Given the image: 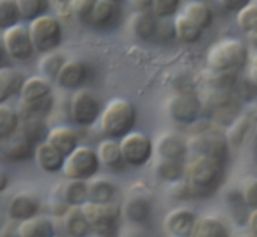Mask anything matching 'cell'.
Instances as JSON below:
<instances>
[{"label": "cell", "mask_w": 257, "mask_h": 237, "mask_svg": "<svg viewBox=\"0 0 257 237\" xmlns=\"http://www.w3.org/2000/svg\"><path fill=\"white\" fill-rule=\"evenodd\" d=\"M183 14L190 18L202 30L211 27L213 22V13L207 4L202 2H190L183 9Z\"/></svg>", "instance_id": "obj_28"}, {"label": "cell", "mask_w": 257, "mask_h": 237, "mask_svg": "<svg viewBox=\"0 0 257 237\" xmlns=\"http://www.w3.org/2000/svg\"><path fill=\"white\" fill-rule=\"evenodd\" d=\"M155 151L160 160L183 161L187 153V145L177 133L165 132L156 141Z\"/></svg>", "instance_id": "obj_12"}, {"label": "cell", "mask_w": 257, "mask_h": 237, "mask_svg": "<svg viewBox=\"0 0 257 237\" xmlns=\"http://www.w3.org/2000/svg\"><path fill=\"white\" fill-rule=\"evenodd\" d=\"M35 160H37L38 166L43 171L48 173H57L59 171H63L65 156H63L59 151L55 150L49 142L44 141L37 146Z\"/></svg>", "instance_id": "obj_17"}, {"label": "cell", "mask_w": 257, "mask_h": 237, "mask_svg": "<svg viewBox=\"0 0 257 237\" xmlns=\"http://www.w3.org/2000/svg\"><path fill=\"white\" fill-rule=\"evenodd\" d=\"M24 80L19 72L10 67H3L0 69V102L5 103L13 95L20 93Z\"/></svg>", "instance_id": "obj_23"}, {"label": "cell", "mask_w": 257, "mask_h": 237, "mask_svg": "<svg viewBox=\"0 0 257 237\" xmlns=\"http://www.w3.org/2000/svg\"><path fill=\"white\" fill-rule=\"evenodd\" d=\"M5 185H7V177H5V175H2V186H0V190L4 191Z\"/></svg>", "instance_id": "obj_49"}, {"label": "cell", "mask_w": 257, "mask_h": 237, "mask_svg": "<svg viewBox=\"0 0 257 237\" xmlns=\"http://www.w3.org/2000/svg\"><path fill=\"white\" fill-rule=\"evenodd\" d=\"M2 142L3 157L10 162H25L35 157V143L19 130L14 136Z\"/></svg>", "instance_id": "obj_11"}, {"label": "cell", "mask_w": 257, "mask_h": 237, "mask_svg": "<svg viewBox=\"0 0 257 237\" xmlns=\"http://www.w3.org/2000/svg\"><path fill=\"white\" fill-rule=\"evenodd\" d=\"M18 233L19 237H52L54 235V227L49 220L35 216L22 221L18 225Z\"/></svg>", "instance_id": "obj_24"}, {"label": "cell", "mask_w": 257, "mask_h": 237, "mask_svg": "<svg viewBox=\"0 0 257 237\" xmlns=\"http://www.w3.org/2000/svg\"><path fill=\"white\" fill-rule=\"evenodd\" d=\"M237 25L246 34L253 32L257 28V4L250 3L247 7L237 13Z\"/></svg>", "instance_id": "obj_37"}, {"label": "cell", "mask_w": 257, "mask_h": 237, "mask_svg": "<svg viewBox=\"0 0 257 237\" xmlns=\"http://www.w3.org/2000/svg\"><path fill=\"white\" fill-rule=\"evenodd\" d=\"M196 223L195 213L186 208H178L168 213L165 220V228L173 237H192Z\"/></svg>", "instance_id": "obj_13"}, {"label": "cell", "mask_w": 257, "mask_h": 237, "mask_svg": "<svg viewBox=\"0 0 257 237\" xmlns=\"http://www.w3.org/2000/svg\"><path fill=\"white\" fill-rule=\"evenodd\" d=\"M247 223H248V227H250L251 232L253 235H257V208L252 211V212L248 215L247 218Z\"/></svg>", "instance_id": "obj_45"}, {"label": "cell", "mask_w": 257, "mask_h": 237, "mask_svg": "<svg viewBox=\"0 0 257 237\" xmlns=\"http://www.w3.org/2000/svg\"><path fill=\"white\" fill-rule=\"evenodd\" d=\"M207 65L212 72H235L248 63L247 47L241 40L227 38L211 45L206 55Z\"/></svg>", "instance_id": "obj_2"}, {"label": "cell", "mask_w": 257, "mask_h": 237, "mask_svg": "<svg viewBox=\"0 0 257 237\" xmlns=\"http://www.w3.org/2000/svg\"><path fill=\"white\" fill-rule=\"evenodd\" d=\"M125 237H141L140 235H128V236H125Z\"/></svg>", "instance_id": "obj_50"}, {"label": "cell", "mask_w": 257, "mask_h": 237, "mask_svg": "<svg viewBox=\"0 0 257 237\" xmlns=\"http://www.w3.org/2000/svg\"><path fill=\"white\" fill-rule=\"evenodd\" d=\"M118 3L114 0H97L89 24L97 29L109 28L118 17Z\"/></svg>", "instance_id": "obj_21"}, {"label": "cell", "mask_w": 257, "mask_h": 237, "mask_svg": "<svg viewBox=\"0 0 257 237\" xmlns=\"http://www.w3.org/2000/svg\"><path fill=\"white\" fill-rule=\"evenodd\" d=\"M80 210L92 225L93 231L118 230L120 208L113 202L94 203L87 201L84 205L80 206Z\"/></svg>", "instance_id": "obj_8"}, {"label": "cell", "mask_w": 257, "mask_h": 237, "mask_svg": "<svg viewBox=\"0 0 257 237\" xmlns=\"http://www.w3.org/2000/svg\"><path fill=\"white\" fill-rule=\"evenodd\" d=\"M29 30L38 52L50 53L57 49L62 43V25L59 20L52 15L44 14L32 20L29 24Z\"/></svg>", "instance_id": "obj_5"}, {"label": "cell", "mask_w": 257, "mask_h": 237, "mask_svg": "<svg viewBox=\"0 0 257 237\" xmlns=\"http://www.w3.org/2000/svg\"><path fill=\"white\" fill-rule=\"evenodd\" d=\"M153 10H136L131 17L130 25L133 34L141 40H150L157 34L158 20Z\"/></svg>", "instance_id": "obj_15"}, {"label": "cell", "mask_w": 257, "mask_h": 237, "mask_svg": "<svg viewBox=\"0 0 257 237\" xmlns=\"http://www.w3.org/2000/svg\"><path fill=\"white\" fill-rule=\"evenodd\" d=\"M119 143L125 163L133 167L145 166L152 158L155 152V145L145 133L132 131L120 138Z\"/></svg>", "instance_id": "obj_7"}, {"label": "cell", "mask_w": 257, "mask_h": 237, "mask_svg": "<svg viewBox=\"0 0 257 237\" xmlns=\"http://www.w3.org/2000/svg\"><path fill=\"white\" fill-rule=\"evenodd\" d=\"M99 166L100 160L95 151L87 146H78L65 157L63 172L68 180L87 181L97 175Z\"/></svg>", "instance_id": "obj_4"}, {"label": "cell", "mask_w": 257, "mask_h": 237, "mask_svg": "<svg viewBox=\"0 0 257 237\" xmlns=\"http://www.w3.org/2000/svg\"><path fill=\"white\" fill-rule=\"evenodd\" d=\"M247 77L251 84L257 87V53L251 58V60H248Z\"/></svg>", "instance_id": "obj_43"}, {"label": "cell", "mask_w": 257, "mask_h": 237, "mask_svg": "<svg viewBox=\"0 0 257 237\" xmlns=\"http://www.w3.org/2000/svg\"><path fill=\"white\" fill-rule=\"evenodd\" d=\"M3 45L10 58L20 62L30 59L37 50L30 35L29 27H25L20 23L4 29Z\"/></svg>", "instance_id": "obj_6"}, {"label": "cell", "mask_w": 257, "mask_h": 237, "mask_svg": "<svg viewBox=\"0 0 257 237\" xmlns=\"http://www.w3.org/2000/svg\"><path fill=\"white\" fill-rule=\"evenodd\" d=\"M20 19L22 17L15 0H0V27L3 30L19 24Z\"/></svg>", "instance_id": "obj_36"}, {"label": "cell", "mask_w": 257, "mask_h": 237, "mask_svg": "<svg viewBox=\"0 0 257 237\" xmlns=\"http://www.w3.org/2000/svg\"><path fill=\"white\" fill-rule=\"evenodd\" d=\"M19 104H33V103L42 102L47 98L53 97L52 85L49 79L45 77H30L24 80L22 89H20Z\"/></svg>", "instance_id": "obj_14"}, {"label": "cell", "mask_w": 257, "mask_h": 237, "mask_svg": "<svg viewBox=\"0 0 257 237\" xmlns=\"http://www.w3.org/2000/svg\"><path fill=\"white\" fill-rule=\"evenodd\" d=\"M167 110L175 122L191 125L201 112V102L195 94L188 92L176 93L167 102Z\"/></svg>", "instance_id": "obj_10"}, {"label": "cell", "mask_w": 257, "mask_h": 237, "mask_svg": "<svg viewBox=\"0 0 257 237\" xmlns=\"http://www.w3.org/2000/svg\"><path fill=\"white\" fill-rule=\"evenodd\" d=\"M192 237H230V233L220 220L213 217H203L196 223Z\"/></svg>", "instance_id": "obj_31"}, {"label": "cell", "mask_w": 257, "mask_h": 237, "mask_svg": "<svg viewBox=\"0 0 257 237\" xmlns=\"http://www.w3.org/2000/svg\"><path fill=\"white\" fill-rule=\"evenodd\" d=\"M253 3H255V4H257V0H253Z\"/></svg>", "instance_id": "obj_52"}, {"label": "cell", "mask_w": 257, "mask_h": 237, "mask_svg": "<svg viewBox=\"0 0 257 237\" xmlns=\"http://www.w3.org/2000/svg\"><path fill=\"white\" fill-rule=\"evenodd\" d=\"M196 150L198 155H207L226 163L228 156L227 140L217 135H203L196 141Z\"/></svg>", "instance_id": "obj_20"}, {"label": "cell", "mask_w": 257, "mask_h": 237, "mask_svg": "<svg viewBox=\"0 0 257 237\" xmlns=\"http://www.w3.org/2000/svg\"><path fill=\"white\" fill-rule=\"evenodd\" d=\"M98 157H99L100 163L107 166L108 168L114 171H119L124 168L127 165L123 157L122 150H120V143L114 141V138L104 140L98 146Z\"/></svg>", "instance_id": "obj_22"}, {"label": "cell", "mask_w": 257, "mask_h": 237, "mask_svg": "<svg viewBox=\"0 0 257 237\" xmlns=\"http://www.w3.org/2000/svg\"><path fill=\"white\" fill-rule=\"evenodd\" d=\"M225 173V163L207 155L197 157L186 168V181L196 196L210 193L220 186Z\"/></svg>", "instance_id": "obj_1"}, {"label": "cell", "mask_w": 257, "mask_h": 237, "mask_svg": "<svg viewBox=\"0 0 257 237\" xmlns=\"http://www.w3.org/2000/svg\"><path fill=\"white\" fill-rule=\"evenodd\" d=\"M173 30L175 34L181 42L187 43V44H193L197 43L202 37L203 30L198 27L197 24L192 22L190 18L186 17L185 14L178 15L173 23Z\"/></svg>", "instance_id": "obj_26"}, {"label": "cell", "mask_w": 257, "mask_h": 237, "mask_svg": "<svg viewBox=\"0 0 257 237\" xmlns=\"http://www.w3.org/2000/svg\"><path fill=\"white\" fill-rule=\"evenodd\" d=\"M130 2L136 10H151L153 5V0H130Z\"/></svg>", "instance_id": "obj_44"}, {"label": "cell", "mask_w": 257, "mask_h": 237, "mask_svg": "<svg viewBox=\"0 0 257 237\" xmlns=\"http://www.w3.org/2000/svg\"><path fill=\"white\" fill-rule=\"evenodd\" d=\"M63 201L70 207H79L88 201V183L85 181L69 180L63 188Z\"/></svg>", "instance_id": "obj_30"}, {"label": "cell", "mask_w": 257, "mask_h": 237, "mask_svg": "<svg viewBox=\"0 0 257 237\" xmlns=\"http://www.w3.org/2000/svg\"><path fill=\"white\" fill-rule=\"evenodd\" d=\"M248 126H250V123H248V121L246 118H238V120H236L227 132V142H230L233 146L240 145L243 141L245 135L247 133Z\"/></svg>", "instance_id": "obj_39"}, {"label": "cell", "mask_w": 257, "mask_h": 237, "mask_svg": "<svg viewBox=\"0 0 257 237\" xmlns=\"http://www.w3.org/2000/svg\"><path fill=\"white\" fill-rule=\"evenodd\" d=\"M38 211H39V201L34 196L22 193V195H17L10 201L8 215L12 220L22 222V221L35 217Z\"/></svg>", "instance_id": "obj_18"}, {"label": "cell", "mask_w": 257, "mask_h": 237, "mask_svg": "<svg viewBox=\"0 0 257 237\" xmlns=\"http://www.w3.org/2000/svg\"><path fill=\"white\" fill-rule=\"evenodd\" d=\"M52 237H60V236H58V235H55V233H54V235H53Z\"/></svg>", "instance_id": "obj_51"}, {"label": "cell", "mask_w": 257, "mask_h": 237, "mask_svg": "<svg viewBox=\"0 0 257 237\" xmlns=\"http://www.w3.org/2000/svg\"><path fill=\"white\" fill-rule=\"evenodd\" d=\"M114 2H117V3H119V2H120V0H114Z\"/></svg>", "instance_id": "obj_53"}, {"label": "cell", "mask_w": 257, "mask_h": 237, "mask_svg": "<svg viewBox=\"0 0 257 237\" xmlns=\"http://www.w3.org/2000/svg\"><path fill=\"white\" fill-rule=\"evenodd\" d=\"M15 3L18 5L22 19L29 20V22L44 15L49 7L48 0H15Z\"/></svg>", "instance_id": "obj_33"}, {"label": "cell", "mask_w": 257, "mask_h": 237, "mask_svg": "<svg viewBox=\"0 0 257 237\" xmlns=\"http://www.w3.org/2000/svg\"><path fill=\"white\" fill-rule=\"evenodd\" d=\"M115 188L105 180L88 183V201L94 203H109L114 197Z\"/></svg>", "instance_id": "obj_32"}, {"label": "cell", "mask_w": 257, "mask_h": 237, "mask_svg": "<svg viewBox=\"0 0 257 237\" xmlns=\"http://www.w3.org/2000/svg\"><path fill=\"white\" fill-rule=\"evenodd\" d=\"M65 231L70 237H87L92 233V225L79 207H70L65 218Z\"/></svg>", "instance_id": "obj_25"}, {"label": "cell", "mask_w": 257, "mask_h": 237, "mask_svg": "<svg viewBox=\"0 0 257 237\" xmlns=\"http://www.w3.org/2000/svg\"><path fill=\"white\" fill-rule=\"evenodd\" d=\"M156 171H157L160 178L168 181V182H177V181H181L183 175H186L183 161L160 160Z\"/></svg>", "instance_id": "obj_34"}, {"label": "cell", "mask_w": 257, "mask_h": 237, "mask_svg": "<svg viewBox=\"0 0 257 237\" xmlns=\"http://www.w3.org/2000/svg\"><path fill=\"white\" fill-rule=\"evenodd\" d=\"M248 39L251 40V43H252L253 45H255V47H257V28L255 30H253V32H251V33H248Z\"/></svg>", "instance_id": "obj_48"}, {"label": "cell", "mask_w": 257, "mask_h": 237, "mask_svg": "<svg viewBox=\"0 0 257 237\" xmlns=\"http://www.w3.org/2000/svg\"><path fill=\"white\" fill-rule=\"evenodd\" d=\"M90 237H118V230L108 231H93Z\"/></svg>", "instance_id": "obj_46"}, {"label": "cell", "mask_w": 257, "mask_h": 237, "mask_svg": "<svg viewBox=\"0 0 257 237\" xmlns=\"http://www.w3.org/2000/svg\"><path fill=\"white\" fill-rule=\"evenodd\" d=\"M3 237H19L18 233V226H10L3 233Z\"/></svg>", "instance_id": "obj_47"}, {"label": "cell", "mask_w": 257, "mask_h": 237, "mask_svg": "<svg viewBox=\"0 0 257 237\" xmlns=\"http://www.w3.org/2000/svg\"><path fill=\"white\" fill-rule=\"evenodd\" d=\"M218 3H220L221 7L225 8L226 10L238 13L241 9L247 7L250 3H252V0H218Z\"/></svg>", "instance_id": "obj_42"}, {"label": "cell", "mask_w": 257, "mask_h": 237, "mask_svg": "<svg viewBox=\"0 0 257 237\" xmlns=\"http://www.w3.org/2000/svg\"><path fill=\"white\" fill-rule=\"evenodd\" d=\"M181 0H153L152 10L158 18L166 19L176 14Z\"/></svg>", "instance_id": "obj_40"}, {"label": "cell", "mask_w": 257, "mask_h": 237, "mask_svg": "<svg viewBox=\"0 0 257 237\" xmlns=\"http://www.w3.org/2000/svg\"><path fill=\"white\" fill-rule=\"evenodd\" d=\"M151 212H152V206L146 198L133 197L125 203L124 213L125 217L133 223H145L150 220Z\"/></svg>", "instance_id": "obj_29"}, {"label": "cell", "mask_w": 257, "mask_h": 237, "mask_svg": "<svg viewBox=\"0 0 257 237\" xmlns=\"http://www.w3.org/2000/svg\"><path fill=\"white\" fill-rule=\"evenodd\" d=\"M243 202L246 206L251 207L252 210L257 208V180L251 181L245 187L242 193Z\"/></svg>", "instance_id": "obj_41"}, {"label": "cell", "mask_w": 257, "mask_h": 237, "mask_svg": "<svg viewBox=\"0 0 257 237\" xmlns=\"http://www.w3.org/2000/svg\"><path fill=\"white\" fill-rule=\"evenodd\" d=\"M47 142H49L55 150L59 151L63 156H69L78 147V136L72 128L65 126H58L48 132Z\"/></svg>", "instance_id": "obj_19"}, {"label": "cell", "mask_w": 257, "mask_h": 237, "mask_svg": "<svg viewBox=\"0 0 257 237\" xmlns=\"http://www.w3.org/2000/svg\"><path fill=\"white\" fill-rule=\"evenodd\" d=\"M20 122H22V118L18 110L5 103L0 104V138L2 141L8 140L15 135L20 127Z\"/></svg>", "instance_id": "obj_27"}, {"label": "cell", "mask_w": 257, "mask_h": 237, "mask_svg": "<svg viewBox=\"0 0 257 237\" xmlns=\"http://www.w3.org/2000/svg\"><path fill=\"white\" fill-rule=\"evenodd\" d=\"M87 67L78 60H65L57 77V83L65 89H77L85 82Z\"/></svg>", "instance_id": "obj_16"}, {"label": "cell", "mask_w": 257, "mask_h": 237, "mask_svg": "<svg viewBox=\"0 0 257 237\" xmlns=\"http://www.w3.org/2000/svg\"><path fill=\"white\" fill-rule=\"evenodd\" d=\"M100 115V105L97 98L87 90H77L70 100V118L78 126L88 127L94 125Z\"/></svg>", "instance_id": "obj_9"}, {"label": "cell", "mask_w": 257, "mask_h": 237, "mask_svg": "<svg viewBox=\"0 0 257 237\" xmlns=\"http://www.w3.org/2000/svg\"><path fill=\"white\" fill-rule=\"evenodd\" d=\"M97 0H70V9L80 22L89 23Z\"/></svg>", "instance_id": "obj_38"}, {"label": "cell", "mask_w": 257, "mask_h": 237, "mask_svg": "<svg viewBox=\"0 0 257 237\" xmlns=\"http://www.w3.org/2000/svg\"><path fill=\"white\" fill-rule=\"evenodd\" d=\"M65 63L64 58L58 53H47L39 62V69L47 79L57 80L58 74Z\"/></svg>", "instance_id": "obj_35"}, {"label": "cell", "mask_w": 257, "mask_h": 237, "mask_svg": "<svg viewBox=\"0 0 257 237\" xmlns=\"http://www.w3.org/2000/svg\"><path fill=\"white\" fill-rule=\"evenodd\" d=\"M137 110L135 105L123 98L110 100L100 114V128L109 138H123L135 128Z\"/></svg>", "instance_id": "obj_3"}]
</instances>
